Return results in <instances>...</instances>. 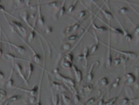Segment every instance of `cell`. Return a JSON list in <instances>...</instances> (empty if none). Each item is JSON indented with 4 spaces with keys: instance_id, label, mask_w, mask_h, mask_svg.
Masks as SVG:
<instances>
[{
    "instance_id": "1",
    "label": "cell",
    "mask_w": 139,
    "mask_h": 105,
    "mask_svg": "<svg viewBox=\"0 0 139 105\" xmlns=\"http://www.w3.org/2000/svg\"><path fill=\"white\" fill-rule=\"evenodd\" d=\"M56 78L59 80L62 81L66 87H75V82L73 79L68 77H65L59 72V69L56 68L54 70Z\"/></svg>"
},
{
    "instance_id": "2",
    "label": "cell",
    "mask_w": 139,
    "mask_h": 105,
    "mask_svg": "<svg viewBox=\"0 0 139 105\" xmlns=\"http://www.w3.org/2000/svg\"><path fill=\"white\" fill-rule=\"evenodd\" d=\"M100 42L104 45L106 46L107 47V53L106 58L105 60V66L107 67H110L112 64V58L111 51H112V46L111 44V32L108 33V44H105L104 42L100 41Z\"/></svg>"
},
{
    "instance_id": "3",
    "label": "cell",
    "mask_w": 139,
    "mask_h": 105,
    "mask_svg": "<svg viewBox=\"0 0 139 105\" xmlns=\"http://www.w3.org/2000/svg\"><path fill=\"white\" fill-rule=\"evenodd\" d=\"M16 33H17L18 36L24 42L25 44H26V45H27L28 48H29V49L31 50V51L33 53V59L34 62H35L37 64H39L40 63L41 61V58L40 56L35 51V49L31 46V45L28 42H27V41H26L17 32H16Z\"/></svg>"
},
{
    "instance_id": "4",
    "label": "cell",
    "mask_w": 139,
    "mask_h": 105,
    "mask_svg": "<svg viewBox=\"0 0 139 105\" xmlns=\"http://www.w3.org/2000/svg\"><path fill=\"white\" fill-rule=\"evenodd\" d=\"M45 59H44L43 62V66L42 67V72L41 74L40 78L39 80V85H38V90L37 92V102L35 105H42L41 101V89H42V82L43 80V76L45 69Z\"/></svg>"
},
{
    "instance_id": "5",
    "label": "cell",
    "mask_w": 139,
    "mask_h": 105,
    "mask_svg": "<svg viewBox=\"0 0 139 105\" xmlns=\"http://www.w3.org/2000/svg\"><path fill=\"white\" fill-rule=\"evenodd\" d=\"M112 50L116 51L120 54L125 56L128 59H131L132 60H134L137 58V55L135 52H131V51H121L120 50L117 49L116 48L113 47L112 46Z\"/></svg>"
},
{
    "instance_id": "6",
    "label": "cell",
    "mask_w": 139,
    "mask_h": 105,
    "mask_svg": "<svg viewBox=\"0 0 139 105\" xmlns=\"http://www.w3.org/2000/svg\"><path fill=\"white\" fill-rule=\"evenodd\" d=\"M99 64H100V62L99 60H96L92 64L88 72L86 75V80L87 82L89 83L92 81L93 79L94 76V70L96 67H99Z\"/></svg>"
},
{
    "instance_id": "7",
    "label": "cell",
    "mask_w": 139,
    "mask_h": 105,
    "mask_svg": "<svg viewBox=\"0 0 139 105\" xmlns=\"http://www.w3.org/2000/svg\"><path fill=\"white\" fill-rule=\"evenodd\" d=\"M85 20V18L81 19L78 22L74 23L73 25L68 26V27H67L64 30V34L66 35V34H69V33H72L76 31L77 29H78L81 25L83 23V22H84V21Z\"/></svg>"
},
{
    "instance_id": "8",
    "label": "cell",
    "mask_w": 139,
    "mask_h": 105,
    "mask_svg": "<svg viewBox=\"0 0 139 105\" xmlns=\"http://www.w3.org/2000/svg\"><path fill=\"white\" fill-rule=\"evenodd\" d=\"M11 24L17 29V32L20 35L26 36L27 31L26 28L22 25L20 22L16 21H11Z\"/></svg>"
},
{
    "instance_id": "9",
    "label": "cell",
    "mask_w": 139,
    "mask_h": 105,
    "mask_svg": "<svg viewBox=\"0 0 139 105\" xmlns=\"http://www.w3.org/2000/svg\"><path fill=\"white\" fill-rule=\"evenodd\" d=\"M13 87L15 89H17L18 90H21L22 91L28 93L31 96H35V95L37 94L38 90V85H35L33 87V89H25L24 88L18 87V86H14Z\"/></svg>"
},
{
    "instance_id": "10",
    "label": "cell",
    "mask_w": 139,
    "mask_h": 105,
    "mask_svg": "<svg viewBox=\"0 0 139 105\" xmlns=\"http://www.w3.org/2000/svg\"><path fill=\"white\" fill-rule=\"evenodd\" d=\"M37 4V11H38V18H37V22L39 26H43L45 25L44 17L42 15V11H41V4L40 2L38 1Z\"/></svg>"
},
{
    "instance_id": "11",
    "label": "cell",
    "mask_w": 139,
    "mask_h": 105,
    "mask_svg": "<svg viewBox=\"0 0 139 105\" xmlns=\"http://www.w3.org/2000/svg\"><path fill=\"white\" fill-rule=\"evenodd\" d=\"M114 14L115 15V17L116 18V20L118 22L119 24V25L120 26V27L122 28V30L123 31V36L124 37V38L125 39V40L127 41L130 42L131 41L132 39V36L131 34H130L128 32L127 30H126L124 27L123 26V24H122L121 22H120L119 19L116 16V15H115V13H114Z\"/></svg>"
},
{
    "instance_id": "12",
    "label": "cell",
    "mask_w": 139,
    "mask_h": 105,
    "mask_svg": "<svg viewBox=\"0 0 139 105\" xmlns=\"http://www.w3.org/2000/svg\"><path fill=\"white\" fill-rule=\"evenodd\" d=\"M14 67L15 69L16 70V71H17V72H18L20 77L23 80L25 83L26 84V85H28L29 83L27 80V78H26L22 72V65L19 63H15V65L14 66Z\"/></svg>"
},
{
    "instance_id": "13",
    "label": "cell",
    "mask_w": 139,
    "mask_h": 105,
    "mask_svg": "<svg viewBox=\"0 0 139 105\" xmlns=\"http://www.w3.org/2000/svg\"><path fill=\"white\" fill-rule=\"evenodd\" d=\"M20 16L23 21L32 30H35L36 29H35V26L31 25V24L28 21L29 15L28 12L27 11L24 10V11H22L20 13Z\"/></svg>"
},
{
    "instance_id": "14",
    "label": "cell",
    "mask_w": 139,
    "mask_h": 105,
    "mask_svg": "<svg viewBox=\"0 0 139 105\" xmlns=\"http://www.w3.org/2000/svg\"><path fill=\"white\" fill-rule=\"evenodd\" d=\"M94 35L95 36V44L94 45H93L92 46L90 47V49H89V52H90V54H92L96 52L97 51L98 48L99 47V42H100V40L99 39V36L97 35V33H96L95 31H94L93 32Z\"/></svg>"
},
{
    "instance_id": "15",
    "label": "cell",
    "mask_w": 139,
    "mask_h": 105,
    "mask_svg": "<svg viewBox=\"0 0 139 105\" xmlns=\"http://www.w3.org/2000/svg\"><path fill=\"white\" fill-rule=\"evenodd\" d=\"M3 58L6 60H11L12 62H14L15 60H23L25 61L30 62L31 61L28 60L27 59H24L23 58L17 57L16 56H15L13 54L11 53H6L4 54Z\"/></svg>"
},
{
    "instance_id": "16",
    "label": "cell",
    "mask_w": 139,
    "mask_h": 105,
    "mask_svg": "<svg viewBox=\"0 0 139 105\" xmlns=\"http://www.w3.org/2000/svg\"><path fill=\"white\" fill-rule=\"evenodd\" d=\"M72 68L74 71V75L75 76L76 80L77 81V83H80L81 82L83 78L82 71L80 69H79L78 68H77V67L74 64H73Z\"/></svg>"
},
{
    "instance_id": "17",
    "label": "cell",
    "mask_w": 139,
    "mask_h": 105,
    "mask_svg": "<svg viewBox=\"0 0 139 105\" xmlns=\"http://www.w3.org/2000/svg\"><path fill=\"white\" fill-rule=\"evenodd\" d=\"M94 4H95V5L97 6V7L100 9V11H101L103 14H104V15L105 16V18H106L107 20H111L113 18V15H112V13L110 12L109 11H107L106 10L104 9V8L101 7L99 4H98V3L95 2V1H92Z\"/></svg>"
},
{
    "instance_id": "18",
    "label": "cell",
    "mask_w": 139,
    "mask_h": 105,
    "mask_svg": "<svg viewBox=\"0 0 139 105\" xmlns=\"http://www.w3.org/2000/svg\"><path fill=\"white\" fill-rule=\"evenodd\" d=\"M96 15V16L97 17V18H98L103 23H104V24L107 26V28L108 27V28H110L112 31L116 33V34H119V35H121V36H123V31L122 30V29H118V28H116L113 27V26H112L111 25H110L109 24H108V23L106 22L105 21H104L103 20L101 19V18L99 17L97 15Z\"/></svg>"
},
{
    "instance_id": "19",
    "label": "cell",
    "mask_w": 139,
    "mask_h": 105,
    "mask_svg": "<svg viewBox=\"0 0 139 105\" xmlns=\"http://www.w3.org/2000/svg\"><path fill=\"white\" fill-rule=\"evenodd\" d=\"M67 2V1H64L61 4V6L58 9V11H57V14L56 15V19H58L63 15H64L66 12V8H65V4Z\"/></svg>"
},
{
    "instance_id": "20",
    "label": "cell",
    "mask_w": 139,
    "mask_h": 105,
    "mask_svg": "<svg viewBox=\"0 0 139 105\" xmlns=\"http://www.w3.org/2000/svg\"><path fill=\"white\" fill-rule=\"evenodd\" d=\"M52 86L53 89L54 91H60L61 92H65L66 90V87L64 86L61 84L59 83L58 82H53L52 83Z\"/></svg>"
},
{
    "instance_id": "21",
    "label": "cell",
    "mask_w": 139,
    "mask_h": 105,
    "mask_svg": "<svg viewBox=\"0 0 139 105\" xmlns=\"http://www.w3.org/2000/svg\"><path fill=\"white\" fill-rule=\"evenodd\" d=\"M4 42H7V44L9 45H11V46H13L14 48H15L18 51V52L21 54H24L26 52V48H25L24 46L21 45H17L16 44H14L11 42L9 41H2Z\"/></svg>"
},
{
    "instance_id": "22",
    "label": "cell",
    "mask_w": 139,
    "mask_h": 105,
    "mask_svg": "<svg viewBox=\"0 0 139 105\" xmlns=\"http://www.w3.org/2000/svg\"><path fill=\"white\" fill-rule=\"evenodd\" d=\"M92 26L95 31L98 32L99 33H104L108 31V28L105 26H98L96 25V24L94 22L93 18L92 16Z\"/></svg>"
},
{
    "instance_id": "23",
    "label": "cell",
    "mask_w": 139,
    "mask_h": 105,
    "mask_svg": "<svg viewBox=\"0 0 139 105\" xmlns=\"http://www.w3.org/2000/svg\"><path fill=\"white\" fill-rule=\"evenodd\" d=\"M93 86L92 85L88 84L83 86L81 91L84 96H88L91 94V93L93 92Z\"/></svg>"
},
{
    "instance_id": "24",
    "label": "cell",
    "mask_w": 139,
    "mask_h": 105,
    "mask_svg": "<svg viewBox=\"0 0 139 105\" xmlns=\"http://www.w3.org/2000/svg\"><path fill=\"white\" fill-rule=\"evenodd\" d=\"M14 71V64H13L9 77L7 80L6 83V86L7 88L13 87L14 80L13 79V76Z\"/></svg>"
},
{
    "instance_id": "25",
    "label": "cell",
    "mask_w": 139,
    "mask_h": 105,
    "mask_svg": "<svg viewBox=\"0 0 139 105\" xmlns=\"http://www.w3.org/2000/svg\"><path fill=\"white\" fill-rule=\"evenodd\" d=\"M83 54L84 57V59L83 60L84 61V65L83 67L84 68H86L88 66V58L89 54H90V52H89V49L88 48V47H84L83 52Z\"/></svg>"
},
{
    "instance_id": "26",
    "label": "cell",
    "mask_w": 139,
    "mask_h": 105,
    "mask_svg": "<svg viewBox=\"0 0 139 105\" xmlns=\"http://www.w3.org/2000/svg\"><path fill=\"white\" fill-rule=\"evenodd\" d=\"M34 71V66L32 62H29L28 66H27V79L28 82H29L30 78L31 77L32 75L33 74V72Z\"/></svg>"
},
{
    "instance_id": "27",
    "label": "cell",
    "mask_w": 139,
    "mask_h": 105,
    "mask_svg": "<svg viewBox=\"0 0 139 105\" xmlns=\"http://www.w3.org/2000/svg\"><path fill=\"white\" fill-rule=\"evenodd\" d=\"M21 98H22V96L19 95H14L11 97H10L6 101V102L3 105H9L11 103L15 102L16 101H18L19 100H20Z\"/></svg>"
},
{
    "instance_id": "28",
    "label": "cell",
    "mask_w": 139,
    "mask_h": 105,
    "mask_svg": "<svg viewBox=\"0 0 139 105\" xmlns=\"http://www.w3.org/2000/svg\"><path fill=\"white\" fill-rule=\"evenodd\" d=\"M61 98L63 102L65 105H71V100L70 98L67 96L65 92H61Z\"/></svg>"
},
{
    "instance_id": "29",
    "label": "cell",
    "mask_w": 139,
    "mask_h": 105,
    "mask_svg": "<svg viewBox=\"0 0 139 105\" xmlns=\"http://www.w3.org/2000/svg\"><path fill=\"white\" fill-rule=\"evenodd\" d=\"M52 90H53V95L52 96V102L53 105H59L60 100L59 95L58 93H56L53 89Z\"/></svg>"
},
{
    "instance_id": "30",
    "label": "cell",
    "mask_w": 139,
    "mask_h": 105,
    "mask_svg": "<svg viewBox=\"0 0 139 105\" xmlns=\"http://www.w3.org/2000/svg\"><path fill=\"white\" fill-rule=\"evenodd\" d=\"M62 3L58 1H54L50 2L48 3H46V4L49 7H51L52 8H54L56 9H58L61 5Z\"/></svg>"
},
{
    "instance_id": "31",
    "label": "cell",
    "mask_w": 139,
    "mask_h": 105,
    "mask_svg": "<svg viewBox=\"0 0 139 105\" xmlns=\"http://www.w3.org/2000/svg\"><path fill=\"white\" fill-rule=\"evenodd\" d=\"M73 63L69 61L66 60L65 59H63L61 62V65L65 69H70L73 66Z\"/></svg>"
},
{
    "instance_id": "32",
    "label": "cell",
    "mask_w": 139,
    "mask_h": 105,
    "mask_svg": "<svg viewBox=\"0 0 139 105\" xmlns=\"http://www.w3.org/2000/svg\"><path fill=\"white\" fill-rule=\"evenodd\" d=\"M136 78L134 75L131 73H129L126 75V82L128 84H132L135 82Z\"/></svg>"
},
{
    "instance_id": "33",
    "label": "cell",
    "mask_w": 139,
    "mask_h": 105,
    "mask_svg": "<svg viewBox=\"0 0 139 105\" xmlns=\"http://www.w3.org/2000/svg\"><path fill=\"white\" fill-rule=\"evenodd\" d=\"M61 49L65 53H68L71 49V45L69 42H65L62 46Z\"/></svg>"
},
{
    "instance_id": "34",
    "label": "cell",
    "mask_w": 139,
    "mask_h": 105,
    "mask_svg": "<svg viewBox=\"0 0 139 105\" xmlns=\"http://www.w3.org/2000/svg\"><path fill=\"white\" fill-rule=\"evenodd\" d=\"M37 30H32L30 32V33L28 34L27 39L28 42H31L33 41V40L34 39V38L35 37V34Z\"/></svg>"
},
{
    "instance_id": "35",
    "label": "cell",
    "mask_w": 139,
    "mask_h": 105,
    "mask_svg": "<svg viewBox=\"0 0 139 105\" xmlns=\"http://www.w3.org/2000/svg\"><path fill=\"white\" fill-rule=\"evenodd\" d=\"M63 59H65L66 60H68L69 61L73 63L74 60V55L71 52H68L66 53V55L64 56Z\"/></svg>"
},
{
    "instance_id": "36",
    "label": "cell",
    "mask_w": 139,
    "mask_h": 105,
    "mask_svg": "<svg viewBox=\"0 0 139 105\" xmlns=\"http://www.w3.org/2000/svg\"><path fill=\"white\" fill-rule=\"evenodd\" d=\"M78 35L77 34H73L67 37L65 40L70 42L75 41L78 39Z\"/></svg>"
},
{
    "instance_id": "37",
    "label": "cell",
    "mask_w": 139,
    "mask_h": 105,
    "mask_svg": "<svg viewBox=\"0 0 139 105\" xmlns=\"http://www.w3.org/2000/svg\"><path fill=\"white\" fill-rule=\"evenodd\" d=\"M78 2V1H75L73 2V3L68 7V8L67 10V11H68V13H71L72 11H74V9L75 8L76 6H77Z\"/></svg>"
},
{
    "instance_id": "38",
    "label": "cell",
    "mask_w": 139,
    "mask_h": 105,
    "mask_svg": "<svg viewBox=\"0 0 139 105\" xmlns=\"http://www.w3.org/2000/svg\"><path fill=\"white\" fill-rule=\"evenodd\" d=\"M100 82L101 85L103 86H106L107 85H108L109 83L108 78L105 77L101 78L100 80Z\"/></svg>"
},
{
    "instance_id": "39",
    "label": "cell",
    "mask_w": 139,
    "mask_h": 105,
    "mask_svg": "<svg viewBox=\"0 0 139 105\" xmlns=\"http://www.w3.org/2000/svg\"><path fill=\"white\" fill-rule=\"evenodd\" d=\"M86 11L85 10H81V11H79L77 15V18L78 19H81L82 18H84V17L86 15Z\"/></svg>"
},
{
    "instance_id": "40",
    "label": "cell",
    "mask_w": 139,
    "mask_h": 105,
    "mask_svg": "<svg viewBox=\"0 0 139 105\" xmlns=\"http://www.w3.org/2000/svg\"><path fill=\"white\" fill-rule=\"evenodd\" d=\"M118 96L117 97H114L111 98V100H109L107 102H105L104 104V105H112L115 103L116 100H117Z\"/></svg>"
},
{
    "instance_id": "41",
    "label": "cell",
    "mask_w": 139,
    "mask_h": 105,
    "mask_svg": "<svg viewBox=\"0 0 139 105\" xmlns=\"http://www.w3.org/2000/svg\"><path fill=\"white\" fill-rule=\"evenodd\" d=\"M2 28L1 23L0 22V57H1L3 53V51L2 49Z\"/></svg>"
},
{
    "instance_id": "42",
    "label": "cell",
    "mask_w": 139,
    "mask_h": 105,
    "mask_svg": "<svg viewBox=\"0 0 139 105\" xmlns=\"http://www.w3.org/2000/svg\"><path fill=\"white\" fill-rule=\"evenodd\" d=\"M7 92L3 89H0V100L4 99L7 96Z\"/></svg>"
},
{
    "instance_id": "43",
    "label": "cell",
    "mask_w": 139,
    "mask_h": 105,
    "mask_svg": "<svg viewBox=\"0 0 139 105\" xmlns=\"http://www.w3.org/2000/svg\"><path fill=\"white\" fill-rule=\"evenodd\" d=\"M96 101V98L95 97H92L91 98H89L87 101H86L84 105H92L95 103Z\"/></svg>"
},
{
    "instance_id": "44",
    "label": "cell",
    "mask_w": 139,
    "mask_h": 105,
    "mask_svg": "<svg viewBox=\"0 0 139 105\" xmlns=\"http://www.w3.org/2000/svg\"><path fill=\"white\" fill-rule=\"evenodd\" d=\"M121 63V60L119 57L114 59L113 60H112V64L115 66L119 65Z\"/></svg>"
},
{
    "instance_id": "45",
    "label": "cell",
    "mask_w": 139,
    "mask_h": 105,
    "mask_svg": "<svg viewBox=\"0 0 139 105\" xmlns=\"http://www.w3.org/2000/svg\"><path fill=\"white\" fill-rule=\"evenodd\" d=\"M73 101L75 104L78 103L81 101L80 97L78 94L73 96Z\"/></svg>"
},
{
    "instance_id": "46",
    "label": "cell",
    "mask_w": 139,
    "mask_h": 105,
    "mask_svg": "<svg viewBox=\"0 0 139 105\" xmlns=\"http://www.w3.org/2000/svg\"><path fill=\"white\" fill-rule=\"evenodd\" d=\"M45 32L47 34H50L53 32V27L51 26H47L45 27Z\"/></svg>"
},
{
    "instance_id": "47",
    "label": "cell",
    "mask_w": 139,
    "mask_h": 105,
    "mask_svg": "<svg viewBox=\"0 0 139 105\" xmlns=\"http://www.w3.org/2000/svg\"><path fill=\"white\" fill-rule=\"evenodd\" d=\"M123 2H125L126 3H127V4H128L130 6V7H131V8L134 10V11L135 13H136L137 15L139 16V11H138L136 9V8H135L134 5H132V4H131L130 3H129L128 1H123Z\"/></svg>"
},
{
    "instance_id": "48",
    "label": "cell",
    "mask_w": 139,
    "mask_h": 105,
    "mask_svg": "<svg viewBox=\"0 0 139 105\" xmlns=\"http://www.w3.org/2000/svg\"><path fill=\"white\" fill-rule=\"evenodd\" d=\"M120 78H116V80L112 83V87L116 88L117 87L119 86V82H120Z\"/></svg>"
},
{
    "instance_id": "49",
    "label": "cell",
    "mask_w": 139,
    "mask_h": 105,
    "mask_svg": "<svg viewBox=\"0 0 139 105\" xmlns=\"http://www.w3.org/2000/svg\"><path fill=\"white\" fill-rule=\"evenodd\" d=\"M119 11L122 14H126L128 11V9L126 7H122L120 8Z\"/></svg>"
},
{
    "instance_id": "50",
    "label": "cell",
    "mask_w": 139,
    "mask_h": 105,
    "mask_svg": "<svg viewBox=\"0 0 139 105\" xmlns=\"http://www.w3.org/2000/svg\"><path fill=\"white\" fill-rule=\"evenodd\" d=\"M134 35L136 36L139 35V26H136L135 27V29H134Z\"/></svg>"
},
{
    "instance_id": "51",
    "label": "cell",
    "mask_w": 139,
    "mask_h": 105,
    "mask_svg": "<svg viewBox=\"0 0 139 105\" xmlns=\"http://www.w3.org/2000/svg\"><path fill=\"white\" fill-rule=\"evenodd\" d=\"M37 98L35 96H31V98H30L29 101L30 104H31L33 105H34L35 103L37 102Z\"/></svg>"
},
{
    "instance_id": "52",
    "label": "cell",
    "mask_w": 139,
    "mask_h": 105,
    "mask_svg": "<svg viewBox=\"0 0 139 105\" xmlns=\"http://www.w3.org/2000/svg\"><path fill=\"white\" fill-rule=\"evenodd\" d=\"M104 95H103L100 98V100H99V102L97 103L98 105H104V104H105L104 100Z\"/></svg>"
},
{
    "instance_id": "53",
    "label": "cell",
    "mask_w": 139,
    "mask_h": 105,
    "mask_svg": "<svg viewBox=\"0 0 139 105\" xmlns=\"http://www.w3.org/2000/svg\"><path fill=\"white\" fill-rule=\"evenodd\" d=\"M84 59V57H83V53L79 54L77 56V60L78 62L81 61V60H83Z\"/></svg>"
},
{
    "instance_id": "54",
    "label": "cell",
    "mask_w": 139,
    "mask_h": 105,
    "mask_svg": "<svg viewBox=\"0 0 139 105\" xmlns=\"http://www.w3.org/2000/svg\"><path fill=\"white\" fill-rule=\"evenodd\" d=\"M5 75L2 71H0V82H2L4 80Z\"/></svg>"
},
{
    "instance_id": "55",
    "label": "cell",
    "mask_w": 139,
    "mask_h": 105,
    "mask_svg": "<svg viewBox=\"0 0 139 105\" xmlns=\"http://www.w3.org/2000/svg\"><path fill=\"white\" fill-rule=\"evenodd\" d=\"M128 99L127 98H123L122 100V101H121V102L122 103H123V104H126L128 103Z\"/></svg>"
},
{
    "instance_id": "56",
    "label": "cell",
    "mask_w": 139,
    "mask_h": 105,
    "mask_svg": "<svg viewBox=\"0 0 139 105\" xmlns=\"http://www.w3.org/2000/svg\"><path fill=\"white\" fill-rule=\"evenodd\" d=\"M129 3H130L131 4H132V5L135 6H137V7H139V4H137V3H134L132 2H130V1H128Z\"/></svg>"
},
{
    "instance_id": "57",
    "label": "cell",
    "mask_w": 139,
    "mask_h": 105,
    "mask_svg": "<svg viewBox=\"0 0 139 105\" xmlns=\"http://www.w3.org/2000/svg\"><path fill=\"white\" fill-rule=\"evenodd\" d=\"M33 105V104H27V105Z\"/></svg>"
}]
</instances>
